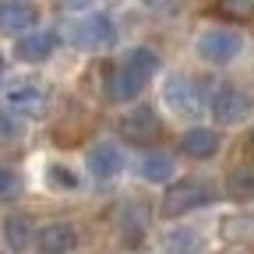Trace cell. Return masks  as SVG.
<instances>
[{"label":"cell","instance_id":"6da1fadb","mask_svg":"<svg viewBox=\"0 0 254 254\" xmlns=\"http://www.w3.org/2000/svg\"><path fill=\"white\" fill-rule=\"evenodd\" d=\"M194 53L205 64H212V67H222V64H233L244 53V36L237 28H226V25L205 28L201 36L194 39Z\"/></svg>","mask_w":254,"mask_h":254},{"label":"cell","instance_id":"7a4b0ae2","mask_svg":"<svg viewBox=\"0 0 254 254\" xmlns=\"http://www.w3.org/2000/svg\"><path fill=\"white\" fill-rule=\"evenodd\" d=\"M215 201V190L208 180H198V177H184L177 180L170 190H166V198H163V215L166 219H177V215H187V212H194L201 205H212Z\"/></svg>","mask_w":254,"mask_h":254},{"label":"cell","instance_id":"3957f363","mask_svg":"<svg viewBox=\"0 0 254 254\" xmlns=\"http://www.w3.org/2000/svg\"><path fill=\"white\" fill-rule=\"evenodd\" d=\"M67 39L85 53H99V50L117 46V25L110 21V14H88L67 28Z\"/></svg>","mask_w":254,"mask_h":254},{"label":"cell","instance_id":"277c9868","mask_svg":"<svg viewBox=\"0 0 254 254\" xmlns=\"http://www.w3.org/2000/svg\"><path fill=\"white\" fill-rule=\"evenodd\" d=\"M208 110L215 117V124L222 127H233V124H244L254 110V99L240 88V85H219L208 99Z\"/></svg>","mask_w":254,"mask_h":254},{"label":"cell","instance_id":"5b68a950","mask_svg":"<svg viewBox=\"0 0 254 254\" xmlns=\"http://www.w3.org/2000/svg\"><path fill=\"white\" fill-rule=\"evenodd\" d=\"M4 103L14 110V113H21V117H46V110H50V95H46V88L39 85V81H32V78H21V81H7L4 85Z\"/></svg>","mask_w":254,"mask_h":254},{"label":"cell","instance_id":"8992f818","mask_svg":"<svg viewBox=\"0 0 254 254\" xmlns=\"http://www.w3.org/2000/svg\"><path fill=\"white\" fill-rule=\"evenodd\" d=\"M163 99L173 113L180 117H198L201 106H205V95H201V85L190 78V74H170L166 85H163Z\"/></svg>","mask_w":254,"mask_h":254},{"label":"cell","instance_id":"52a82bcc","mask_svg":"<svg viewBox=\"0 0 254 254\" xmlns=\"http://www.w3.org/2000/svg\"><path fill=\"white\" fill-rule=\"evenodd\" d=\"M117 127H120V138L124 141L141 145V148H148V145H155L159 138H163V124H159V117H155L152 106H134L131 113L120 117Z\"/></svg>","mask_w":254,"mask_h":254},{"label":"cell","instance_id":"ba28073f","mask_svg":"<svg viewBox=\"0 0 254 254\" xmlns=\"http://www.w3.org/2000/svg\"><path fill=\"white\" fill-rule=\"evenodd\" d=\"M117 233L124 240V247H141L145 233H148V205L138 198H127L117 205Z\"/></svg>","mask_w":254,"mask_h":254},{"label":"cell","instance_id":"9c48e42d","mask_svg":"<svg viewBox=\"0 0 254 254\" xmlns=\"http://www.w3.org/2000/svg\"><path fill=\"white\" fill-rule=\"evenodd\" d=\"M39 25V7L32 0H0V36H28Z\"/></svg>","mask_w":254,"mask_h":254},{"label":"cell","instance_id":"30bf717a","mask_svg":"<svg viewBox=\"0 0 254 254\" xmlns=\"http://www.w3.org/2000/svg\"><path fill=\"white\" fill-rule=\"evenodd\" d=\"M145 85H148V74L138 71V67H131V64H124L120 71L110 74L106 95H110L113 103H131V99H138V95L145 92Z\"/></svg>","mask_w":254,"mask_h":254},{"label":"cell","instance_id":"8fae6325","mask_svg":"<svg viewBox=\"0 0 254 254\" xmlns=\"http://www.w3.org/2000/svg\"><path fill=\"white\" fill-rule=\"evenodd\" d=\"M88 173L95 180H113L120 170H124V152L113 145V141H99V145H92L88 148Z\"/></svg>","mask_w":254,"mask_h":254},{"label":"cell","instance_id":"7c38bea8","mask_svg":"<svg viewBox=\"0 0 254 254\" xmlns=\"http://www.w3.org/2000/svg\"><path fill=\"white\" fill-rule=\"evenodd\" d=\"M57 43H60L57 32H28V36H21V39L14 43V57H18L21 64H43V60L53 57Z\"/></svg>","mask_w":254,"mask_h":254},{"label":"cell","instance_id":"4fadbf2b","mask_svg":"<svg viewBox=\"0 0 254 254\" xmlns=\"http://www.w3.org/2000/svg\"><path fill=\"white\" fill-rule=\"evenodd\" d=\"M36 244L43 254H71L78 247V233H74L71 222H46L36 233Z\"/></svg>","mask_w":254,"mask_h":254},{"label":"cell","instance_id":"5bb4252c","mask_svg":"<svg viewBox=\"0 0 254 254\" xmlns=\"http://www.w3.org/2000/svg\"><path fill=\"white\" fill-rule=\"evenodd\" d=\"M219 131H212V127H190V131L180 134L177 148L187 155V159H212L219 152Z\"/></svg>","mask_w":254,"mask_h":254},{"label":"cell","instance_id":"9a60e30c","mask_svg":"<svg viewBox=\"0 0 254 254\" xmlns=\"http://www.w3.org/2000/svg\"><path fill=\"white\" fill-rule=\"evenodd\" d=\"M163 251L166 254H201L205 251V237L194 226H173L163 233Z\"/></svg>","mask_w":254,"mask_h":254},{"label":"cell","instance_id":"2e32d148","mask_svg":"<svg viewBox=\"0 0 254 254\" xmlns=\"http://www.w3.org/2000/svg\"><path fill=\"white\" fill-rule=\"evenodd\" d=\"M4 240H7L11 251H25V247L32 244V219L21 215V212L7 215V219H4Z\"/></svg>","mask_w":254,"mask_h":254},{"label":"cell","instance_id":"e0dca14e","mask_svg":"<svg viewBox=\"0 0 254 254\" xmlns=\"http://www.w3.org/2000/svg\"><path fill=\"white\" fill-rule=\"evenodd\" d=\"M141 177L152 180V184L173 180V155H166V152H148V155L141 159Z\"/></svg>","mask_w":254,"mask_h":254},{"label":"cell","instance_id":"ac0fdd59","mask_svg":"<svg viewBox=\"0 0 254 254\" xmlns=\"http://www.w3.org/2000/svg\"><path fill=\"white\" fill-rule=\"evenodd\" d=\"M226 194L233 201H254V166H240L226 180Z\"/></svg>","mask_w":254,"mask_h":254},{"label":"cell","instance_id":"d6986e66","mask_svg":"<svg viewBox=\"0 0 254 254\" xmlns=\"http://www.w3.org/2000/svg\"><path fill=\"white\" fill-rule=\"evenodd\" d=\"M212 11L219 18H230V21H251L254 18V0H215Z\"/></svg>","mask_w":254,"mask_h":254},{"label":"cell","instance_id":"ffe728a7","mask_svg":"<svg viewBox=\"0 0 254 254\" xmlns=\"http://www.w3.org/2000/svg\"><path fill=\"white\" fill-rule=\"evenodd\" d=\"M127 64H131V67H138V71H145L148 78L163 67V60H159V53L155 50H148V46H138V50H131L127 53Z\"/></svg>","mask_w":254,"mask_h":254},{"label":"cell","instance_id":"44dd1931","mask_svg":"<svg viewBox=\"0 0 254 254\" xmlns=\"http://www.w3.org/2000/svg\"><path fill=\"white\" fill-rule=\"evenodd\" d=\"M46 180H50V187H57V190H74L78 187V177L67 170V166H46Z\"/></svg>","mask_w":254,"mask_h":254},{"label":"cell","instance_id":"7402d4cb","mask_svg":"<svg viewBox=\"0 0 254 254\" xmlns=\"http://www.w3.org/2000/svg\"><path fill=\"white\" fill-rule=\"evenodd\" d=\"M18 190H21V177L7 166H0V201L4 198H18Z\"/></svg>","mask_w":254,"mask_h":254},{"label":"cell","instance_id":"603a6c76","mask_svg":"<svg viewBox=\"0 0 254 254\" xmlns=\"http://www.w3.org/2000/svg\"><path fill=\"white\" fill-rule=\"evenodd\" d=\"M11 138H18V120L0 110V141H11Z\"/></svg>","mask_w":254,"mask_h":254},{"label":"cell","instance_id":"cb8c5ba5","mask_svg":"<svg viewBox=\"0 0 254 254\" xmlns=\"http://www.w3.org/2000/svg\"><path fill=\"white\" fill-rule=\"evenodd\" d=\"M60 4L67 7V11H85V7L92 4V0H60Z\"/></svg>","mask_w":254,"mask_h":254},{"label":"cell","instance_id":"d4e9b609","mask_svg":"<svg viewBox=\"0 0 254 254\" xmlns=\"http://www.w3.org/2000/svg\"><path fill=\"white\" fill-rule=\"evenodd\" d=\"M251 145H254V131H251Z\"/></svg>","mask_w":254,"mask_h":254}]
</instances>
